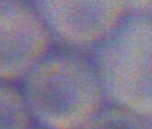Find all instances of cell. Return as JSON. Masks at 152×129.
Masks as SVG:
<instances>
[{
  "mask_svg": "<svg viewBox=\"0 0 152 129\" xmlns=\"http://www.w3.org/2000/svg\"><path fill=\"white\" fill-rule=\"evenodd\" d=\"M128 6L130 14H151L152 0H128Z\"/></svg>",
  "mask_w": 152,
  "mask_h": 129,
  "instance_id": "obj_7",
  "label": "cell"
},
{
  "mask_svg": "<svg viewBox=\"0 0 152 129\" xmlns=\"http://www.w3.org/2000/svg\"><path fill=\"white\" fill-rule=\"evenodd\" d=\"M55 46L32 0H0V80L20 82Z\"/></svg>",
  "mask_w": 152,
  "mask_h": 129,
  "instance_id": "obj_4",
  "label": "cell"
},
{
  "mask_svg": "<svg viewBox=\"0 0 152 129\" xmlns=\"http://www.w3.org/2000/svg\"><path fill=\"white\" fill-rule=\"evenodd\" d=\"M80 129H149L148 117L107 103Z\"/></svg>",
  "mask_w": 152,
  "mask_h": 129,
  "instance_id": "obj_6",
  "label": "cell"
},
{
  "mask_svg": "<svg viewBox=\"0 0 152 129\" xmlns=\"http://www.w3.org/2000/svg\"><path fill=\"white\" fill-rule=\"evenodd\" d=\"M149 120V129H152V117H148Z\"/></svg>",
  "mask_w": 152,
  "mask_h": 129,
  "instance_id": "obj_8",
  "label": "cell"
},
{
  "mask_svg": "<svg viewBox=\"0 0 152 129\" xmlns=\"http://www.w3.org/2000/svg\"><path fill=\"white\" fill-rule=\"evenodd\" d=\"M91 54L107 103L152 117L151 14H129Z\"/></svg>",
  "mask_w": 152,
  "mask_h": 129,
  "instance_id": "obj_2",
  "label": "cell"
},
{
  "mask_svg": "<svg viewBox=\"0 0 152 129\" xmlns=\"http://www.w3.org/2000/svg\"><path fill=\"white\" fill-rule=\"evenodd\" d=\"M33 129H48V128H45V127H41V126H36Z\"/></svg>",
  "mask_w": 152,
  "mask_h": 129,
  "instance_id": "obj_9",
  "label": "cell"
},
{
  "mask_svg": "<svg viewBox=\"0 0 152 129\" xmlns=\"http://www.w3.org/2000/svg\"><path fill=\"white\" fill-rule=\"evenodd\" d=\"M36 126L20 84L0 80V129H33Z\"/></svg>",
  "mask_w": 152,
  "mask_h": 129,
  "instance_id": "obj_5",
  "label": "cell"
},
{
  "mask_svg": "<svg viewBox=\"0 0 152 129\" xmlns=\"http://www.w3.org/2000/svg\"><path fill=\"white\" fill-rule=\"evenodd\" d=\"M56 45L91 53L130 14L128 0H32Z\"/></svg>",
  "mask_w": 152,
  "mask_h": 129,
  "instance_id": "obj_3",
  "label": "cell"
},
{
  "mask_svg": "<svg viewBox=\"0 0 152 129\" xmlns=\"http://www.w3.org/2000/svg\"><path fill=\"white\" fill-rule=\"evenodd\" d=\"M37 126L80 129L107 104L93 56L56 45L18 82Z\"/></svg>",
  "mask_w": 152,
  "mask_h": 129,
  "instance_id": "obj_1",
  "label": "cell"
},
{
  "mask_svg": "<svg viewBox=\"0 0 152 129\" xmlns=\"http://www.w3.org/2000/svg\"><path fill=\"white\" fill-rule=\"evenodd\" d=\"M151 15H152V9H151Z\"/></svg>",
  "mask_w": 152,
  "mask_h": 129,
  "instance_id": "obj_10",
  "label": "cell"
}]
</instances>
